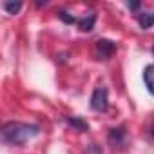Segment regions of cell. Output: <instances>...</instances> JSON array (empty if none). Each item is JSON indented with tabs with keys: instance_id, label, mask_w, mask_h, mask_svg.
I'll use <instances>...</instances> for the list:
<instances>
[{
	"instance_id": "6da1fadb",
	"label": "cell",
	"mask_w": 154,
	"mask_h": 154,
	"mask_svg": "<svg viewBox=\"0 0 154 154\" xmlns=\"http://www.w3.org/2000/svg\"><path fill=\"white\" fill-rule=\"evenodd\" d=\"M40 134V127L22 122H8L2 127V141L6 145H24Z\"/></svg>"
},
{
	"instance_id": "7a4b0ae2",
	"label": "cell",
	"mask_w": 154,
	"mask_h": 154,
	"mask_svg": "<svg viewBox=\"0 0 154 154\" xmlns=\"http://www.w3.org/2000/svg\"><path fill=\"white\" fill-rule=\"evenodd\" d=\"M91 107L98 112H105L109 109V91L105 85H100L94 89V93L91 96Z\"/></svg>"
},
{
	"instance_id": "3957f363",
	"label": "cell",
	"mask_w": 154,
	"mask_h": 154,
	"mask_svg": "<svg viewBox=\"0 0 154 154\" xmlns=\"http://www.w3.org/2000/svg\"><path fill=\"white\" fill-rule=\"evenodd\" d=\"M116 51V44L111 40H98L94 47V54L98 60H109Z\"/></svg>"
},
{
	"instance_id": "277c9868",
	"label": "cell",
	"mask_w": 154,
	"mask_h": 154,
	"mask_svg": "<svg viewBox=\"0 0 154 154\" xmlns=\"http://www.w3.org/2000/svg\"><path fill=\"white\" fill-rule=\"evenodd\" d=\"M143 82H145L147 91L154 96V63H150L143 69Z\"/></svg>"
},
{
	"instance_id": "5b68a950",
	"label": "cell",
	"mask_w": 154,
	"mask_h": 154,
	"mask_svg": "<svg viewBox=\"0 0 154 154\" xmlns=\"http://www.w3.org/2000/svg\"><path fill=\"white\" fill-rule=\"evenodd\" d=\"M125 136H127L125 127L111 129V132H109V140H111V143H116V145H122V143L125 141Z\"/></svg>"
},
{
	"instance_id": "8992f818",
	"label": "cell",
	"mask_w": 154,
	"mask_h": 154,
	"mask_svg": "<svg viewBox=\"0 0 154 154\" xmlns=\"http://www.w3.org/2000/svg\"><path fill=\"white\" fill-rule=\"evenodd\" d=\"M138 22H140V26H141L143 29L152 27V26H154V11H145V13H141V15L138 17Z\"/></svg>"
},
{
	"instance_id": "52a82bcc",
	"label": "cell",
	"mask_w": 154,
	"mask_h": 154,
	"mask_svg": "<svg viewBox=\"0 0 154 154\" xmlns=\"http://www.w3.org/2000/svg\"><path fill=\"white\" fill-rule=\"evenodd\" d=\"M94 20H96L94 15H87V17H84L82 20H78V27H80L82 31H91L93 26H94Z\"/></svg>"
},
{
	"instance_id": "ba28073f",
	"label": "cell",
	"mask_w": 154,
	"mask_h": 154,
	"mask_svg": "<svg viewBox=\"0 0 154 154\" xmlns=\"http://www.w3.org/2000/svg\"><path fill=\"white\" fill-rule=\"evenodd\" d=\"M67 123L71 125V127H74L76 131H89V125L82 120V118H67Z\"/></svg>"
},
{
	"instance_id": "9c48e42d",
	"label": "cell",
	"mask_w": 154,
	"mask_h": 154,
	"mask_svg": "<svg viewBox=\"0 0 154 154\" xmlns=\"http://www.w3.org/2000/svg\"><path fill=\"white\" fill-rule=\"evenodd\" d=\"M2 8H4L9 15H17V13L20 11L22 4H20V2H4V4H2Z\"/></svg>"
},
{
	"instance_id": "30bf717a",
	"label": "cell",
	"mask_w": 154,
	"mask_h": 154,
	"mask_svg": "<svg viewBox=\"0 0 154 154\" xmlns=\"http://www.w3.org/2000/svg\"><path fill=\"white\" fill-rule=\"evenodd\" d=\"M85 154H103V152H102V147L98 143H89L85 149Z\"/></svg>"
},
{
	"instance_id": "8fae6325",
	"label": "cell",
	"mask_w": 154,
	"mask_h": 154,
	"mask_svg": "<svg viewBox=\"0 0 154 154\" xmlns=\"http://www.w3.org/2000/svg\"><path fill=\"white\" fill-rule=\"evenodd\" d=\"M58 17H60V18H62L65 24H78V20H76L74 17H69V13H65V11H62Z\"/></svg>"
},
{
	"instance_id": "7c38bea8",
	"label": "cell",
	"mask_w": 154,
	"mask_h": 154,
	"mask_svg": "<svg viewBox=\"0 0 154 154\" xmlns=\"http://www.w3.org/2000/svg\"><path fill=\"white\" fill-rule=\"evenodd\" d=\"M129 8H131V9H138V8H140V4H138V2H134V4H129Z\"/></svg>"
},
{
	"instance_id": "4fadbf2b",
	"label": "cell",
	"mask_w": 154,
	"mask_h": 154,
	"mask_svg": "<svg viewBox=\"0 0 154 154\" xmlns=\"http://www.w3.org/2000/svg\"><path fill=\"white\" fill-rule=\"evenodd\" d=\"M152 136H154V127H152Z\"/></svg>"
},
{
	"instance_id": "5bb4252c",
	"label": "cell",
	"mask_w": 154,
	"mask_h": 154,
	"mask_svg": "<svg viewBox=\"0 0 154 154\" xmlns=\"http://www.w3.org/2000/svg\"><path fill=\"white\" fill-rule=\"evenodd\" d=\"M152 51H154V49H152Z\"/></svg>"
}]
</instances>
